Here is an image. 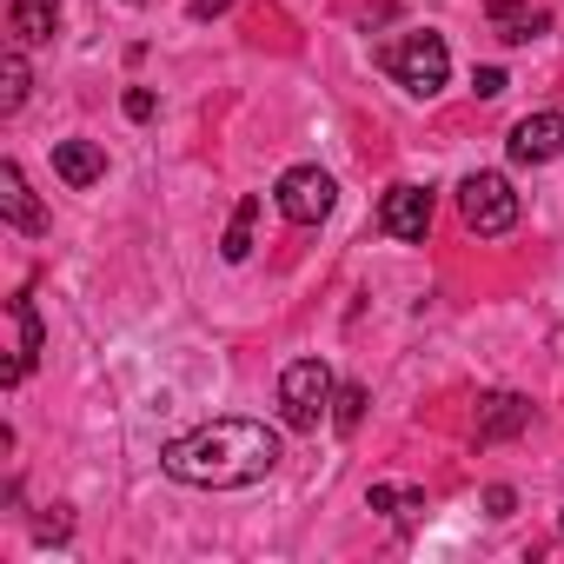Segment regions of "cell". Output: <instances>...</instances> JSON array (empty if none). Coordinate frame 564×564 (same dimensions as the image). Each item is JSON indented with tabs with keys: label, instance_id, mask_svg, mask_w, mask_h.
I'll use <instances>...</instances> for the list:
<instances>
[{
	"label": "cell",
	"instance_id": "6",
	"mask_svg": "<svg viewBox=\"0 0 564 564\" xmlns=\"http://www.w3.org/2000/svg\"><path fill=\"white\" fill-rule=\"evenodd\" d=\"M379 232L399 239V246H419L432 232V193L425 186H386L379 199Z\"/></svg>",
	"mask_w": 564,
	"mask_h": 564
},
{
	"label": "cell",
	"instance_id": "3",
	"mask_svg": "<svg viewBox=\"0 0 564 564\" xmlns=\"http://www.w3.org/2000/svg\"><path fill=\"white\" fill-rule=\"evenodd\" d=\"M333 392H339V379L326 359H293L279 372V412H286L293 432H319V419L333 412Z\"/></svg>",
	"mask_w": 564,
	"mask_h": 564
},
{
	"label": "cell",
	"instance_id": "23",
	"mask_svg": "<svg viewBox=\"0 0 564 564\" xmlns=\"http://www.w3.org/2000/svg\"><path fill=\"white\" fill-rule=\"evenodd\" d=\"M557 531H564V518H557Z\"/></svg>",
	"mask_w": 564,
	"mask_h": 564
},
{
	"label": "cell",
	"instance_id": "15",
	"mask_svg": "<svg viewBox=\"0 0 564 564\" xmlns=\"http://www.w3.org/2000/svg\"><path fill=\"white\" fill-rule=\"evenodd\" d=\"M28 87H34V74H28V54H21V41L0 54V113H21L28 107Z\"/></svg>",
	"mask_w": 564,
	"mask_h": 564
},
{
	"label": "cell",
	"instance_id": "11",
	"mask_svg": "<svg viewBox=\"0 0 564 564\" xmlns=\"http://www.w3.org/2000/svg\"><path fill=\"white\" fill-rule=\"evenodd\" d=\"M54 173H61L74 193H87V186L107 180V153H100L94 140H54Z\"/></svg>",
	"mask_w": 564,
	"mask_h": 564
},
{
	"label": "cell",
	"instance_id": "13",
	"mask_svg": "<svg viewBox=\"0 0 564 564\" xmlns=\"http://www.w3.org/2000/svg\"><path fill=\"white\" fill-rule=\"evenodd\" d=\"M491 28H498V41H531V34H544L551 28V14L544 8H518V0H491Z\"/></svg>",
	"mask_w": 564,
	"mask_h": 564
},
{
	"label": "cell",
	"instance_id": "18",
	"mask_svg": "<svg viewBox=\"0 0 564 564\" xmlns=\"http://www.w3.org/2000/svg\"><path fill=\"white\" fill-rule=\"evenodd\" d=\"M67 531H74L67 505H54V518H34V538H41V544H67Z\"/></svg>",
	"mask_w": 564,
	"mask_h": 564
},
{
	"label": "cell",
	"instance_id": "7",
	"mask_svg": "<svg viewBox=\"0 0 564 564\" xmlns=\"http://www.w3.org/2000/svg\"><path fill=\"white\" fill-rule=\"evenodd\" d=\"M505 153L518 166H544V160H564V113H524L505 140Z\"/></svg>",
	"mask_w": 564,
	"mask_h": 564
},
{
	"label": "cell",
	"instance_id": "8",
	"mask_svg": "<svg viewBox=\"0 0 564 564\" xmlns=\"http://www.w3.org/2000/svg\"><path fill=\"white\" fill-rule=\"evenodd\" d=\"M8 319H14V366L0 372V386L14 392V386H21V379L41 366V352H47V333H41V313H34V300H28V293H14V300H8Z\"/></svg>",
	"mask_w": 564,
	"mask_h": 564
},
{
	"label": "cell",
	"instance_id": "2",
	"mask_svg": "<svg viewBox=\"0 0 564 564\" xmlns=\"http://www.w3.org/2000/svg\"><path fill=\"white\" fill-rule=\"evenodd\" d=\"M379 61H386V74H392L405 94H419V100H432V94L452 80V47H445V34H432V28L399 34Z\"/></svg>",
	"mask_w": 564,
	"mask_h": 564
},
{
	"label": "cell",
	"instance_id": "9",
	"mask_svg": "<svg viewBox=\"0 0 564 564\" xmlns=\"http://www.w3.org/2000/svg\"><path fill=\"white\" fill-rule=\"evenodd\" d=\"M0 219H8L14 232H28V239L47 232V213H41V199L28 193V173H21L14 160H0Z\"/></svg>",
	"mask_w": 564,
	"mask_h": 564
},
{
	"label": "cell",
	"instance_id": "5",
	"mask_svg": "<svg viewBox=\"0 0 564 564\" xmlns=\"http://www.w3.org/2000/svg\"><path fill=\"white\" fill-rule=\"evenodd\" d=\"M272 206L286 213L293 226H319L339 206V186H333L326 166H286V173H279V186H272Z\"/></svg>",
	"mask_w": 564,
	"mask_h": 564
},
{
	"label": "cell",
	"instance_id": "17",
	"mask_svg": "<svg viewBox=\"0 0 564 564\" xmlns=\"http://www.w3.org/2000/svg\"><path fill=\"white\" fill-rule=\"evenodd\" d=\"M359 419H366V386H339L333 392V425L339 432H359Z\"/></svg>",
	"mask_w": 564,
	"mask_h": 564
},
{
	"label": "cell",
	"instance_id": "12",
	"mask_svg": "<svg viewBox=\"0 0 564 564\" xmlns=\"http://www.w3.org/2000/svg\"><path fill=\"white\" fill-rule=\"evenodd\" d=\"M8 28L21 47H47L61 34V0H14L8 8Z\"/></svg>",
	"mask_w": 564,
	"mask_h": 564
},
{
	"label": "cell",
	"instance_id": "10",
	"mask_svg": "<svg viewBox=\"0 0 564 564\" xmlns=\"http://www.w3.org/2000/svg\"><path fill=\"white\" fill-rule=\"evenodd\" d=\"M524 425H531V399H518V392L478 399V445H505V438H518Z\"/></svg>",
	"mask_w": 564,
	"mask_h": 564
},
{
	"label": "cell",
	"instance_id": "20",
	"mask_svg": "<svg viewBox=\"0 0 564 564\" xmlns=\"http://www.w3.org/2000/svg\"><path fill=\"white\" fill-rule=\"evenodd\" d=\"M511 505H518L511 485H491V491H485V511H491V518H511Z\"/></svg>",
	"mask_w": 564,
	"mask_h": 564
},
{
	"label": "cell",
	"instance_id": "21",
	"mask_svg": "<svg viewBox=\"0 0 564 564\" xmlns=\"http://www.w3.org/2000/svg\"><path fill=\"white\" fill-rule=\"evenodd\" d=\"M127 120H153V94H147V87L127 94Z\"/></svg>",
	"mask_w": 564,
	"mask_h": 564
},
{
	"label": "cell",
	"instance_id": "19",
	"mask_svg": "<svg viewBox=\"0 0 564 564\" xmlns=\"http://www.w3.org/2000/svg\"><path fill=\"white\" fill-rule=\"evenodd\" d=\"M471 94H478V100H498V94H505V67H478V74H471Z\"/></svg>",
	"mask_w": 564,
	"mask_h": 564
},
{
	"label": "cell",
	"instance_id": "1",
	"mask_svg": "<svg viewBox=\"0 0 564 564\" xmlns=\"http://www.w3.org/2000/svg\"><path fill=\"white\" fill-rule=\"evenodd\" d=\"M160 471L199 491H239L279 471V432L259 419H206L160 445Z\"/></svg>",
	"mask_w": 564,
	"mask_h": 564
},
{
	"label": "cell",
	"instance_id": "14",
	"mask_svg": "<svg viewBox=\"0 0 564 564\" xmlns=\"http://www.w3.org/2000/svg\"><path fill=\"white\" fill-rule=\"evenodd\" d=\"M366 505L386 511L392 524H419V518H425V491H419V485H372Z\"/></svg>",
	"mask_w": 564,
	"mask_h": 564
},
{
	"label": "cell",
	"instance_id": "4",
	"mask_svg": "<svg viewBox=\"0 0 564 564\" xmlns=\"http://www.w3.org/2000/svg\"><path fill=\"white\" fill-rule=\"evenodd\" d=\"M458 213H465V226H471L478 239H498V232L518 226V193H511L505 173H465V186H458Z\"/></svg>",
	"mask_w": 564,
	"mask_h": 564
},
{
	"label": "cell",
	"instance_id": "16",
	"mask_svg": "<svg viewBox=\"0 0 564 564\" xmlns=\"http://www.w3.org/2000/svg\"><path fill=\"white\" fill-rule=\"evenodd\" d=\"M252 219H259V193H246V199L232 206V226H226V246H219V252H226L232 265H239V259L252 252Z\"/></svg>",
	"mask_w": 564,
	"mask_h": 564
},
{
	"label": "cell",
	"instance_id": "22",
	"mask_svg": "<svg viewBox=\"0 0 564 564\" xmlns=\"http://www.w3.org/2000/svg\"><path fill=\"white\" fill-rule=\"evenodd\" d=\"M213 14H226V0H193V21H213Z\"/></svg>",
	"mask_w": 564,
	"mask_h": 564
}]
</instances>
